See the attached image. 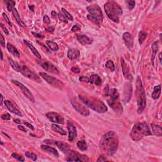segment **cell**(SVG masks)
I'll list each match as a JSON object with an SVG mask.
<instances>
[{"label": "cell", "mask_w": 162, "mask_h": 162, "mask_svg": "<svg viewBox=\"0 0 162 162\" xmlns=\"http://www.w3.org/2000/svg\"><path fill=\"white\" fill-rule=\"evenodd\" d=\"M119 138L114 131H109L104 134L100 141V148L106 155H113L119 146Z\"/></svg>", "instance_id": "cell-1"}, {"label": "cell", "mask_w": 162, "mask_h": 162, "mask_svg": "<svg viewBox=\"0 0 162 162\" xmlns=\"http://www.w3.org/2000/svg\"><path fill=\"white\" fill-rule=\"evenodd\" d=\"M79 98L86 106L98 113H103L108 111L106 105L98 98L84 94H79Z\"/></svg>", "instance_id": "cell-2"}, {"label": "cell", "mask_w": 162, "mask_h": 162, "mask_svg": "<svg viewBox=\"0 0 162 162\" xmlns=\"http://www.w3.org/2000/svg\"><path fill=\"white\" fill-rule=\"evenodd\" d=\"M152 132L146 122H138L134 125L130 133L131 138L134 141L138 142L144 136H152Z\"/></svg>", "instance_id": "cell-3"}, {"label": "cell", "mask_w": 162, "mask_h": 162, "mask_svg": "<svg viewBox=\"0 0 162 162\" xmlns=\"http://www.w3.org/2000/svg\"><path fill=\"white\" fill-rule=\"evenodd\" d=\"M105 11L108 18L115 23H119L120 16L122 15V8L115 1H108L104 5Z\"/></svg>", "instance_id": "cell-4"}, {"label": "cell", "mask_w": 162, "mask_h": 162, "mask_svg": "<svg viewBox=\"0 0 162 162\" xmlns=\"http://www.w3.org/2000/svg\"><path fill=\"white\" fill-rule=\"evenodd\" d=\"M137 104H138V113L139 114L143 112L146 106V98L145 91L142 85L141 77H138L136 80V91Z\"/></svg>", "instance_id": "cell-5"}, {"label": "cell", "mask_w": 162, "mask_h": 162, "mask_svg": "<svg viewBox=\"0 0 162 162\" xmlns=\"http://www.w3.org/2000/svg\"><path fill=\"white\" fill-rule=\"evenodd\" d=\"M39 75L49 84H50L51 86L54 87H56V88L59 89H62L63 87H64V84L61 81L53 76L48 75V73L41 72H39Z\"/></svg>", "instance_id": "cell-6"}, {"label": "cell", "mask_w": 162, "mask_h": 162, "mask_svg": "<svg viewBox=\"0 0 162 162\" xmlns=\"http://www.w3.org/2000/svg\"><path fill=\"white\" fill-rule=\"evenodd\" d=\"M86 10L88 11L90 15L92 17H94L99 23L100 24L102 22L103 20V15L101 8L99 7L98 5L94 4L90 5V6L86 7Z\"/></svg>", "instance_id": "cell-7"}, {"label": "cell", "mask_w": 162, "mask_h": 162, "mask_svg": "<svg viewBox=\"0 0 162 162\" xmlns=\"http://www.w3.org/2000/svg\"><path fill=\"white\" fill-rule=\"evenodd\" d=\"M70 103L72 104L73 108L75 109L78 113L83 115L84 117L89 116L90 112L89 109L87 108V107L85 105L81 103L75 98H72L71 99Z\"/></svg>", "instance_id": "cell-8"}, {"label": "cell", "mask_w": 162, "mask_h": 162, "mask_svg": "<svg viewBox=\"0 0 162 162\" xmlns=\"http://www.w3.org/2000/svg\"><path fill=\"white\" fill-rule=\"evenodd\" d=\"M5 3L7 5L8 10L10 12L12 13V14H13V16L15 17L16 22L18 23L19 26L22 27H26V25L22 21L21 18L20 17V15H19V14H18V11L16 10V9L15 8V2L13 1H10L9 0V1H5Z\"/></svg>", "instance_id": "cell-9"}, {"label": "cell", "mask_w": 162, "mask_h": 162, "mask_svg": "<svg viewBox=\"0 0 162 162\" xmlns=\"http://www.w3.org/2000/svg\"><path fill=\"white\" fill-rule=\"evenodd\" d=\"M67 154L68 155L67 160V161H89V159L87 156L81 155L77 152H74V151L70 150Z\"/></svg>", "instance_id": "cell-10"}, {"label": "cell", "mask_w": 162, "mask_h": 162, "mask_svg": "<svg viewBox=\"0 0 162 162\" xmlns=\"http://www.w3.org/2000/svg\"><path fill=\"white\" fill-rule=\"evenodd\" d=\"M20 72L22 73V75L26 77L31 79V80L33 81L39 82V83L41 82V79L39 78V77L37 76L36 74L33 72L32 71H31L29 68L26 67V66L22 67Z\"/></svg>", "instance_id": "cell-11"}, {"label": "cell", "mask_w": 162, "mask_h": 162, "mask_svg": "<svg viewBox=\"0 0 162 162\" xmlns=\"http://www.w3.org/2000/svg\"><path fill=\"white\" fill-rule=\"evenodd\" d=\"M12 82H13V84H15L16 86H18L19 88H20L22 91V92L24 93V94L29 99V100L32 101V103H34L35 102V99L34 97L33 96L32 94L31 93V92L30 91L29 89L27 88L26 86H25L24 85L18 81H16V80H12Z\"/></svg>", "instance_id": "cell-12"}, {"label": "cell", "mask_w": 162, "mask_h": 162, "mask_svg": "<svg viewBox=\"0 0 162 162\" xmlns=\"http://www.w3.org/2000/svg\"><path fill=\"white\" fill-rule=\"evenodd\" d=\"M46 117H47V119H49V121H51V122L59 123V124H64L65 123V120L64 117L54 111L48 112V113L46 114Z\"/></svg>", "instance_id": "cell-13"}, {"label": "cell", "mask_w": 162, "mask_h": 162, "mask_svg": "<svg viewBox=\"0 0 162 162\" xmlns=\"http://www.w3.org/2000/svg\"><path fill=\"white\" fill-rule=\"evenodd\" d=\"M67 129L68 131V141L70 142H73L77 137V129L73 123L70 122H67Z\"/></svg>", "instance_id": "cell-14"}, {"label": "cell", "mask_w": 162, "mask_h": 162, "mask_svg": "<svg viewBox=\"0 0 162 162\" xmlns=\"http://www.w3.org/2000/svg\"><path fill=\"white\" fill-rule=\"evenodd\" d=\"M41 65L43 68H44L46 71H47V72L49 73L53 74H59L60 73L59 70H58V68L50 62L47 61L41 62Z\"/></svg>", "instance_id": "cell-15"}, {"label": "cell", "mask_w": 162, "mask_h": 162, "mask_svg": "<svg viewBox=\"0 0 162 162\" xmlns=\"http://www.w3.org/2000/svg\"><path fill=\"white\" fill-rule=\"evenodd\" d=\"M108 103L110 106L116 113H120V114L122 113L123 108L119 100H109L108 101Z\"/></svg>", "instance_id": "cell-16"}, {"label": "cell", "mask_w": 162, "mask_h": 162, "mask_svg": "<svg viewBox=\"0 0 162 162\" xmlns=\"http://www.w3.org/2000/svg\"><path fill=\"white\" fill-rule=\"evenodd\" d=\"M122 37L126 46H127V48L129 49H131L132 48L134 45V38L132 35L129 32H125L123 34Z\"/></svg>", "instance_id": "cell-17"}, {"label": "cell", "mask_w": 162, "mask_h": 162, "mask_svg": "<svg viewBox=\"0 0 162 162\" xmlns=\"http://www.w3.org/2000/svg\"><path fill=\"white\" fill-rule=\"evenodd\" d=\"M4 103H5V106H7V109L11 112V113H13L16 115H18V116H21V117L22 116V114L20 110L16 108V106L13 105V104L10 101L5 100Z\"/></svg>", "instance_id": "cell-18"}, {"label": "cell", "mask_w": 162, "mask_h": 162, "mask_svg": "<svg viewBox=\"0 0 162 162\" xmlns=\"http://www.w3.org/2000/svg\"><path fill=\"white\" fill-rule=\"evenodd\" d=\"M77 39L79 43L83 46L90 45L93 42V40L92 39L87 37L86 35L77 34Z\"/></svg>", "instance_id": "cell-19"}, {"label": "cell", "mask_w": 162, "mask_h": 162, "mask_svg": "<svg viewBox=\"0 0 162 162\" xmlns=\"http://www.w3.org/2000/svg\"><path fill=\"white\" fill-rule=\"evenodd\" d=\"M121 67L122 68L123 74V75H124L125 78L129 81L132 80V75L129 70L128 67H127V65H126L125 60H123V58H121Z\"/></svg>", "instance_id": "cell-20"}, {"label": "cell", "mask_w": 162, "mask_h": 162, "mask_svg": "<svg viewBox=\"0 0 162 162\" xmlns=\"http://www.w3.org/2000/svg\"><path fill=\"white\" fill-rule=\"evenodd\" d=\"M53 143L64 153H66V154H67L70 150V145L64 141H54Z\"/></svg>", "instance_id": "cell-21"}, {"label": "cell", "mask_w": 162, "mask_h": 162, "mask_svg": "<svg viewBox=\"0 0 162 162\" xmlns=\"http://www.w3.org/2000/svg\"><path fill=\"white\" fill-rule=\"evenodd\" d=\"M79 56H80V51H79V49L75 48L68 49L67 57L70 60H72V61L75 60L78 58Z\"/></svg>", "instance_id": "cell-22"}, {"label": "cell", "mask_w": 162, "mask_h": 162, "mask_svg": "<svg viewBox=\"0 0 162 162\" xmlns=\"http://www.w3.org/2000/svg\"><path fill=\"white\" fill-rule=\"evenodd\" d=\"M41 148L43 151H45V152L49 153V154L53 155L56 158H58V156H59L57 150L56 149H54V148L47 146V145H41Z\"/></svg>", "instance_id": "cell-23"}, {"label": "cell", "mask_w": 162, "mask_h": 162, "mask_svg": "<svg viewBox=\"0 0 162 162\" xmlns=\"http://www.w3.org/2000/svg\"><path fill=\"white\" fill-rule=\"evenodd\" d=\"M89 81L90 83L97 85V86H101L102 84V80H101L100 77L98 74H92V75H91Z\"/></svg>", "instance_id": "cell-24"}, {"label": "cell", "mask_w": 162, "mask_h": 162, "mask_svg": "<svg viewBox=\"0 0 162 162\" xmlns=\"http://www.w3.org/2000/svg\"><path fill=\"white\" fill-rule=\"evenodd\" d=\"M24 43L26 44L27 46H28L29 48L31 49V51H32V53L34 54V55L36 56L38 59H41V54H39V52H38V51L36 49H35V48L34 47V46L32 45V44H31V43H29L28 41H27V40H24Z\"/></svg>", "instance_id": "cell-25"}, {"label": "cell", "mask_w": 162, "mask_h": 162, "mask_svg": "<svg viewBox=\"0 0 162 162\" xmlns=\"http://www.w3.org/2000/svg\"><path fill=\"white\" fill-rule=\"evenodd\" d=\"M111 100H119V93L118 92V90L115 88H112L109 90L108 96Z\"/></svg>", "instance_id": "cell-26"}, {"label": "cell", "mask_w": 162, "mask_h": 162, "mask_svg": "<svg viewBox=\"0 0 162 162\" xmlns=\"http://www.w3.org/2000/svg\"><path fill=\"white\" fill-rule=\"evenodd\" d=\"M151 127H152L153 134L155 136L161 137L162 136V129L160 125H156L155 123H151Z\"/></svg>", "instance_id": "cell-27"}, {"label": "cell", "mask_w": 162, "mask_h": 162, "mask_svg": "<svg viewBox=\"0 0 162 162\" xmlns=\"http://www.w3.org/2000/svg\"><path fill=\"white\" fill-rule=\"evenodd\" d=\"M8 62H9L10 66L12 67L13 69L15 70L16 72H20L22 67H20V65H19L17 62H15V60H13L12 58H8Z\"/></svg>", "instance_id": "cell-28"}, {"label": "cell", "mask_w": 162, "mask_h": 162, "mask_svg": "<svg viewBox=\"0 0 162 162\" xmlns=\"http://www.w3.org/2000/svg\"><path fill=\"white\" fill-rule=\"evenodd\" d=\"M7 48L8 51H9L11 54H13V56L16 57H19V56H20V54H19V52L17 50V49H16L14 46H13L12 44L7 43Z\"/></svg>", "instance_id": "cell-29"}, {"label": "cell", "mask_w": 162, "mask_h": 162, "mask_svg": "<svg viewBox=\"0 0 162 162\" xmlns=\"http://www.w3.org/2000/svg\"><path fill=\"white\" fill-rule=\"evenodd\" d=\"M161 94V86L158 85V86H155L154 90L152 94V98L154 100H157L160 96Z\"/></svg>", "instance_id": "cell-30"}, {"label": "cell", "mask_w": 162, "mask_h": 162, "mask_svg": "<svg viewBox=\"0 0 162 162\" xmlns=\"http://www.w3.org/2000/svg\"><path fill=\"white\" fill-rule=\"evenodd\" d=\"M51 129L52 130L54 131V132H56L57 133H59L60 134H61V135L63 136H66L67 135V132H66V131L64 129H62L61 127H60L57 124H52L51 125Z\"/></svg>", "instance_id": "cell-31"}, {"label": "cell", "mask_w": 162, "mask_h": 162, "mask_svg": "<svg viewBox=\"0 0 162 162\" xmlns=\"http://www.w3.org/2000/svg\"><path fill=\"white\" fill-rule=\"evenodd\" d=\"M46 45H47L48 47L53 51H57L58 50V46L57 43H56L55 42H53V41L50 40H48L46 41Z\"/></svg>", "instance_id": "cell-32"}, {"label": "cell", "mask_w": 162, "mask_h": 162, "mask_svg": "<svg viewBox=\"0 0 162 162\" xmlns=\"http://www.w3.org/2000/svg\"><path fill=\"white\" fill-rule=\"evenodd\" d=\"M152 50H153V57L152 58V62L153 66H154V63H153V62H154V58L156 56V53H157V51L158 50V43L157 41H155V42L152 44Z\"/></svg>", "instance_id": "cell-33"}, {"label": "cell", "mask_w": 162, "mask_h": 162, "mask_svg": "<svg viewBox=\"0 0 162 162\" xmlns=\"http://www.w3.org/2000/svg\"><path fill=\"white\" fill-rule=\"evenodd\" d=\"M77 146V148L81 151H83L84 152V151H86L87 150V145L86 141L85 140H81V141H78Z\"/></svg>", "instance_id": "cell-34"}, {"label": "cell", "mask_w": 162, "mask_h": 162, "mask_svg": "<svg viewBox=\"0 0 162 162\" xmlns=\"http://www.w3.org/2000/svg\"><path fill=\"white\" fill-rule=\"evenodd\" d=\"M148 34L143 31H141L139 33V43L140 45H142V43L144 42V41L146 39V38L147 37Z\"/></svg>", "instance_id": "cell-35"}, {"label": "cell", "mask_w": 162, "mask_h": 162, "mask_svg": "<svg viewBox=\"0 0 162 162\" xmlns=\"http://www.w3.org/2000/svg\"><path fill=\"white\" fill-rule=\"evenodd\" d=\"M105 67L106 68H108V69L110 70L111 72H113L115 71V65L113 64V61H111V60H108V61H107L106 64H105Z\"/></svg>", "instance_id": "cell-36"}, {"label": "cell", "mask_w": 162, "mask_h": 162, "mask_svg": "<svg viewBox=\"0 0 162 162\" xmlns=\"http://www.w3.org/2000/svg\"><path fill=\"white\" fill-rule=\"evenodd\" d=\"M62 11L63 13H64V15L66 16V18H67V19H68V20H71V21L73 20V18L72 15H71L70 13L68 12L67 10H66L64 8H62Z\"/></svg>", "instance_id": "cell-37"}, {"label": "cell", "mask_w": 162, "mask_h": 162, "mask_svg": "<svg viewBox=\"0 0 162 162\" xmlns=\"http://www.w3.org/2000/svg\"><path fill=\"white\" fill-rule=\"evenodd\" d=\"M26 156H27V158H31L33 161H35L37 160V155L34 154L33 153H31V152H26Z\"/></svg>", "instance_id": "cell-38"}, {"label": "cell", "mask_w": 162, "mask_h": 162, "mask_svg": "<svg viewBox=\"0 0 162 162\" xmlns=\"http://www.w3.org/2000/svg\"><path fill=\"white\" fill-rule=\"evenodd\" d=\"M58 16L60 21L64 22L65 23H68L67 18H66V16L64 15V14H63L62 13H59L58 14Z\"/></svg>", "instance_id": "cell-39"}, {"label": "cell", "mask_w": 162, "mask_h": 162, "mask_svg": "<svg viewBox=\"0 0 162 162\" xmlns=\"http://www.w3.org/2000/svg\"><path fill=\"white\" fill-rule=\"evenodd\" d=\"M126 3H127L129 8L131 10H132L135 7V1H133V0H127V1H126Z\"/></svg>", "instance_id": "cell-40"}, {"label": "cell", "mask_w": 162, "mask_h": 162, "mask_svg": "<svg viewBox=\"0 0 162 162\" xmlns=\"http://www.w3.org/2000/svg\"><path fill=\"white\" fill-rule=\"evenodd\" d=\"M12 156L13 158H15L16 159V160H18V161H22L24 162L25 161L24 160V158L22 157V156H19L18 155H16L15 154V153H13V154L12 155Z\"/></svg>", "instance_id": "cell-41"}, {"label": "cell", "mask_w": 162, "mask_h": 162, "mask_svg": "<svg viewBox=\"0 0 162 162\" xmlns=\"http://www.w3.org/2000/svg\"><path fill=\"white\" fill-rule=\"evenodd\" d=\"M87 18L89 19V20H91V21H92L93 23H94L95 24H96V25H98V26H100V24L96 20V19L94 18V17H92V16L91 15H88L87 16Z\"/></svg>", "instance_id": "cell-42"}, {"label": "cell", "mask_w": 162, "mask_h": 162, "mask_svg": "<svg viewBox=\"0 0 162 162\" xmlns=\"http://www.w3.org/2000/svg\"><path fill=\"white\" fill-rule=\"evenodd\" d=\"M0 43H1V45L3 47V48L5 47V39L1 33L0 34Z\"/></svg>", "instance_id": "cell-43"}, {"label": "cell", "mask_w": 162, "mask_h": 162, "mask_svg": "<svg viewBox=\"0 0 162 162\" xmlns=\"http://www.w3.org/2000/svg\"><path fill=\"white\" fill-rule=\"evenodd\" d=\"M3 16L4 18L5 19V20H6L8 24H9L10 26H12V22H11V21L10 20L9 18L8 17V16H7V15L6 14V13H3Z\"/></svg>", "instance_id": "cell-44"}, {"label": "cell", "mask_w": 162, "mask_h": 162, "mask_svg": "<svg viewBox=\"0 0 162 162\" xmlns=\"http://www.w3.org/2000/svg\"><path fill=\"white\" fill-rule=\"evenodd\" d=\"M1 119L4 120H10L11 117H10V114L8 113H5L1 115Z\"/></svg>", "instance_id": "cell-45"}, {"label": "cell", "mask_w": 162, "mask_h": 162, "mask_svg": "<svg viewBox=\"0 0 162 162\" xmlns=\"http://www.w3.org/2000/svg\"><path fill=\"white\" fill-rule=\"evenodd\" d=\"M71 71H72V72H73V73H79L81 72V69L79 67H73L72 68H71Z\"/></svg>", "instance_id": "cell-46"}, {"label": "cell", "mask_w": 162, "mask_h": 162, "mask_svg": "<svg viewBox=\"0 0 162 162\" xmlns=\"http://www.w3.org/2000/svg\"><path fill=\"white\" fill-rule=\"evenodd\" d=\"M81 30V27L79 26V25H74V26L72 27V29L71 31L72 32H75V31H79Z\"/></svg>", "instance_id": "cell-47"}, {"label": "cell", "mask_w": 162, "mask_h": 162, "mask_svg": "<svg viewBox=\"0 0 162 162\" xmlns=\"http://www.w3.org/2000/svg\"><path fill=\"white\" fill-rule=\"evenodd\" d=\"M79 81H82V82H89V78L87 77L86 76H82L80 78H79Z\"/></svg>", "instance_id": "cell-48"}, {"label": "cell", "mask_w": 162, "mask_h": 162, "mask_svg": "<svg viewBox=\"0 0 162 162\" xmlns=\"http://www.w3.org/2000/svg\"><path fill=\"white\" fill-rule=\"evenodd\" d=\"M108 161V160H107L106 158L104 155H101L97 160L98 162H100V161L102 162V161Z\"/></svg>", "instance_id": "cell-49"}, {"label": "cell", "mask_w": 162, "mask_h": 162, "mask_svg": "<svg viewBox=\"0 0 162 162\" xmlns=\"http://www.w3.org/2000/svg\"><path fill=\"white\" fill-rule=\"evenodd\" d=\"M43 20H44V22L46 23V24H49L50 23V19L48 17V15H45L43 17Z\"/></svg>", "instance_id": "cell-50"}, {"label": "cell", "mask_w": 162, "mask_h": 162, "mask_svg": "<svg viewBox=\"0 0 162 162\" xmlns=\"http://www.w3.org/2000/svg\"><path fill=\"white\" fill-rule=\"evenodd\" d=\"M23 123H24V124L26 125L27 126V127H28L29 129H31V130L34 131V130L35 129L34 127V126H33L32 124H31V123H29L27 122H24Z\"/></svg>", "instance_id": "cell-51"}, {"label": "cell", "mask_w": 162, "mask_h": 162, "mask_svg": "<svg viewBox=\"0 0 162 162\" xmlns=\"http://www.w3.org/2000/svg\"><path fill=\"white\" fill-rule=\"evenodd\" d=\"M32 34L34 35L35 37H39V38H44V37H45V36H44L43 35H42L41 34H39V33L32 32Z\"/></svg>", "instance_id": "cell-52"}, {"label": "cell", "mask_w": 162, "mask_h": 162, "mask_svg": "<svg viewBox=\"0 0 162 162\" xmlns=\"http://www.w3.org/2000/svg\"><path fill=\"white\" fill-rule=\"evenodd\" d=\"M0 25H1V28H2L3 29V31H4V32H5V34H6L7 35L9 34V32H8V29L6 28V27H5L4 26V25L2 23H1V24H0Z\"/></svg>", "instance_id": "cell-53"}, {"label": "cell", "mask_w": 162, "mask_h": 162, "mask_svg": "<svg viewBox=\"0 0 162 162\" xmlns=\"http://www.w3.org/2000/svg\"><path fill=\"white\" fill-rule=\"evenodd\" d=\"M46 31L48 32H53L54 31V28L53 27H49L46 29Z\"/></svg>", "instance_id": "cell-54"}, {"label": "cell", "mask_w": 162, "mask_h": 162, "mask_svg": "<svg viewBox=\"0 0 162 162\" xmlns=\"http://www.w3.org/2000/svg\"><path fill=\"white\" fill-rule=\"evenodd\" d=\"M18 129H20V131L24 132H27V130L26 129V128H25V127H24V126L18 125Z\"/></svg>", "instance_id": "cell-55"}, {"label": "cell", "mask_w": 162, "mask_h": 162, "mask_svg": "<svg viewBox=\"0 0 162 162\" xmlns=\"http://www.w3.org/2000/svg\"><path fill=\"white\" fill-rule=\"evenodd\" d=\"M57 16V13L55 11H52L51 12V17L53 18H56Z\"/></svg>", "instance_id": "cell-56"}, {"label": "cell", "mask_w": 162, "mask_h": 162, "mask_svg": "<svg viewBox=\"0 0 162 162\" xmlns=\"http://www.w3.org/2000/svg\"><path fill=\"white\" fill-rule=\"evenodd\" d=\"M14 122L16 123H20L21 121L19 119H15V120H14Z\"/></svg>", "instance_id": "cell-57"}, {"label": "cell", "mask_w": 162, "mask_h": 162, "mask_svg": "<svg viewBox=\"0 0 162 162\" xmlns=\"http://www.w3.org/2000/svg\"><path fill=\"white\" fill-rule=\"evenodd\" d=\"M3 97L2 94H1V106H3Z\"/></svg>", "instance_id": "cell-58"}, {"label": "cell", "mask_w": 162, "mask_h": 162, "mask_svg": "<svg viewBox=\"0 0 162 162\" xmlns=\"http://www.w3.org/2000/svg\"><path fill=\"white\" fill-rule=\"evenodd\" d=\"M159 59H160V62L161 64V53L159 54Z\"/></svg>", "instance_id": "cell-59"}, {"label": "cell", "mask_w": 162, "mask_h": 162, "mask_svg": "<svg viewBox=\"0 0 162 162\" xmlns=\"http://www.w3.org/2000/svg\"><path fill=\"white\" fill-rule=\"evenodd\" d=\"M34 6H29V8L31 9V10L32 11V12H34Z\"/></svg>", "instance_id": "cell-60"}, {"label": "cell", "mask_w": 162, "mask_h": 162, "mask_svg": "<svg viewBox=\"0 0 162 162\" xmlns=\"http://www.w3.org/2000/svg\"><path fill=\"white\" fill-rule=\"evenodd\" d=\"M1 60L2 61L3 58V52L1 51Z\"/></svg>", "instance_id": "cell-61"}]
</instances>
